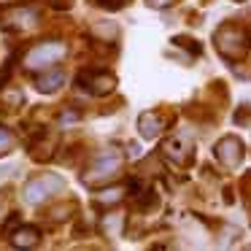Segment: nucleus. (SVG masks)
Masks as SVG:
<instances>
[{
  "instance_id": "5",
  "label": "nucleus",
  "mask_w": 251,
  "mask_h": 251,
  "mask_svg": "<svg viewBox=\"0 0 251 251\" xmlns=\"http://www.w3.org/2000/svg\"><path fill=\"white\" fill-rule=\"evenodd\" d=\"M38 243V229L35 227H22V229H17V235H14V246H35Z\"/></svg>"
},
{
  "instance_id": "7",
  "label": "nucleus",
  "mask_w": 251,
  "mask_h": 251,
  "mask_svg": "<svg viewBox=\"0 0 251 251\" xmlns=\"http://www.w3.org/2000/svg\"><path fill=\"white\" fill-rule=\"evenodd\" d=\"M141 132H143V138H154L159 132V119L154 114H143L141 116Z\"/></svg>"
},
{
  "instance_id": "2",
  "label": "nucleus",
  "mask_w": 251,
  "mask_h": 251,
  "mask_svg": "<svg viewBox=\"0 0 251 251\" xmlns=\"http://www.w3.org/2000/svg\"><path fill=\"white\" fill-rule=\"evenodd\" d=\"M49 189H62V181L57 176H41V178H33L27 186H25V197L30 202H41L44 197H49Z\"/></svg>"
},
{
  "instance_id": "8",
  "label": "nucleus",
  "mask_w": 251,
  "mask_h": 251,
  "mask_svg": "<svg viewBox=\"0 0 251 251\" xmlns=\"http://www.w3.org/2000/svg\"><path fill=\"white\" fill-rule=\"evenodd\" d=\"M14 143V138H11V132L6 130V127H0V149H8Z\"/></svg>"
},
{
  "instance_id": "6",
  "label": "nucleus",
  "mask_w": 251,
  "mask_h": 251,
  "mask_svg": "<svg viewBox=\"0 0 251 251\" xmlns=\"http://www.w3.org/2000/svg\"><path fill=\"white\" fill-rule=\"evenodd\" d=\"M119 168V157L116 154H105V157H100L98 162H95V168H92V176H105V170H116ZM89 176V178H92Z\"/></svg>"
},
{
  "instance_id": "1",
  "label": "nucleus",
  "mask_w": 251,
  "mask_h": 251,
  "mask_svg": "<svg viewBox=\"0 0 251 251\" xmlns=\"http://www.w3.org/2000/svg\"><path fill=\"white\" fill-rule=\"evenodd\" d=\"M65 54V46L57 44V41H51V44H41L35 46V49L27 51V57H25V65L30 68V71H35V68H44V65H54L60 57Z\"/></svg>"
},
{
  "instance_id": "4",
  "label": "nucleus",
  "mask_w": 251,
  "mask_h": 251,
  "mask_svg": "<svg viewBox=\"0 0 251 251\" xmlns=\"http://www.w3.org/2000/svg\"><path fill=\"white\" fill-rule=\"evenodd\" d=\"M35 84H38L41 92L49 95V92H54L57 87H62V84H65V73H62V71H49V73H44V76H41Z\"/></svg>"
},
{
  "instance_id": "3",
  "label": "nucleus",
  "mask_w": 251,
  "mask_h": 251,
  "mask_svg": "<svg viewBox=\"0 0 251 251\" xmlns=\"http://www.w3.org/2000/svg\"><path fill=\"white\" fill-rule=\"evenodd\" d=\"M78 84H87L84 89H89L92 95H105V92L114 89L116 78L108 76V73H81V76H78Z\"/></svg>"
}]
</instances>
